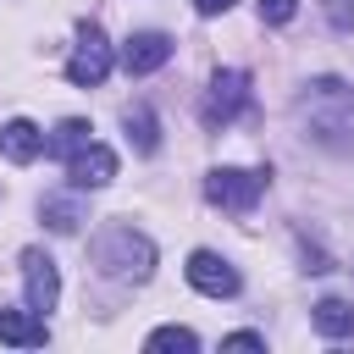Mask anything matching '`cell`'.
<instances>
[{
	"instance_id": "obj_11",
	"label": "cell",
	"mask_w": 354,
	"mask_h": 354,
	"mask_svg": "<svg viewBox=\"0 0 354 354\" xmlns=\"http://www.w3.org/2000/svg\"><path fill=\"white\" fill-rule=\"evenodd\" d=\"M122 127H127V144H133L138 155H155V149H160V122H155L149 105H127V111H122Z\"/></svg>"
},
{
	"instance_id": "obj_2",
	"label": "cell",
	"mask_w": 354,
	"mask_h": 354,
	"mask_svg": "<svg viewBox=\"0 0 354 354\" xmlns=\"http://www.w3.org/2000/svg\"><path fill=\"white\" fill-rule=\"evenodd\" d=\"M260 194H266V171L216 166V171L205 177V199H210V205H221V210H232V216L254 210V199H260Z\"/></svg>"
},
{
	"instance_id": "obj_18",
	"label": "cell",
	"mask_w": 354,
	"mask_h": 354,
	"mask_svg": "<svg viewBox=\"0 0 354 354\" xmlns=\"http://www.w3.org/2000/svg\"><path fill=\"white\" fill-rule=\"evenodd\" d=\"M227 348H266V337L260 332H232V337H221Z\"/></svg>"
},
{
	"instance_id": "obj_4",
	"label": "cell",
	"mask_w": 354,
	"mask_h": 354,
	"mask_svg": "<svg viewBox=\"0 0 354 354\" xmlns=\"http://www.w3.org/2000/svg\"><path fill=\"white\" fill-rule=\"evenodd\" d=\"M243 105H249V72L221 66V72L210 77L205 100H199V116H205V127H227V122H232Z\"/></svg>"
},
{
	"instance_id": "obj_3",
	"label": "cell",
	"mask_w": 354,
	"mask_h": 354,
	"mask_svg": "<svg viewBox=\"0 0 354 354\" xmlns=\"http://www.w3.org/2000/svg\"><path fill=\"white\" fill-rule=\"evenodd\" d=\"M111 39L94 28V22H83L77 28V44H72V55H66V77L77 83V88H94V83H105L111 77Z\"/></svg>"
},
{
	"instance_id": "obj_8",
	"label": "cell",
	"mask_w": 354,
	"mask_h": 354,
	"mask_svg": "<svg viewBox=\"0 0 354 354\" xmlns=\"http://www.w3.org/2000/svg\"><path fill=\"white\" fill-rule=\"evenodd\" d=\"M166 61H171V39H166V33H155V28H144V33H133V39L122 44V66H127L133 77L160 72Z\"/></svg>"
},
{
	"instance_id": "obj_13",
	"label": "cell",
	"mask_w": 354,
	"mask_h": 354,
	"mask_svg": "<svg viewBox=\"0 0 354 354\" xmlns=\"http://www.w3.org/2000/svg\"><path fill=\"white\" fill-rule=\"evenodd\" d=\"M310 321H315L321 337H354V304L348 299H321Z\"/></svg>"
},
{
	"instance_id": "obj_19",
	"label": "cell",
	"mask_w": 354,
	"mask_h": 354,
	"mask_svg": "<svg viewBox=\"0 0 354 354\" xmlns=\"http://www.w3.org/2000/svg\"><path fill=\"white\" fill-rule=\"evenodd\" d=\"M227 6H232V0H194V11H199V17H221Z\"/></svg>"
},
{
	"instance_id": "obj_1",
	"label": "cell",
	"mask_w": 354,
	"mask_h": 354,
	"mask_svg": "<svg viewBox=\"0 0 354 354\" xmlns=\"http://www.w3.org/2000/svg\"><path fill=\"white\" fill-rule=\"evenodd\" d=\"M88 260H94V271L111 277V282H144V277L155 271V243H149L144 232H133L127 221H111V227L94 232Z\"/></svg>"
},
{
	"instance_id": "obj_15",
	"label": "cell",
	"mask_w": 354,
	"mask_h": 354,
	"mask_svg": "<svg viewBox=\"0 0 354 354\" xmlns=\"http://www.w3.org/2000/svg\"><path fill=\"white\" fill-rule=\"evenodd\" d=\"M144 348H183V354H194V348H199V337H194L188 326H155V332L144 337Z\"/></svg>"
},
{
	"instance_id": "obj_5",
	"label": "cell",
	"mask_w": 354,
	"mask_h": 354,
	"mask_svg": "<svg viewBox=\"0 0 354 354\" xmlns=\"http://www.w3.org/2000/svg\"><path fill=\"white\" fill-rule=\"evenodd\" d=\"M188 282H194L205 299H232V293L243 288L238 266H232L227 254H216V249H194V254H188Z\"/></svg>"
},
{
	"instance_id": "obj_10",
	"label": "cell",
	"mask_w": 354,
	"mask_h": 354,
	"mask_svg": "<svg viewBox=\"0 0 354 354\" xmlns=\"http://www.w3.org/2000/svg\"><path fill=\"white\" fill-rule=\"evenodd\" d=\"M39 149H44V133H39L28 116H11V122H0V155H6V160L28 166Z\"/></svg>"
},
{
	"instance_id": "obj_12",
	"label": "cell",
	"mask_w": 354,
	"mask_h": 354,
	"mask_svg": "<svg viewBox=\"0 0 354 354\" xmlns=\"http://www.w3.org/2000/svg\"><path fill=\"white\" fill-rule=\"evenodd\" d=\"M39 216H44V227H55V232H77V227L88 221L77 194H50V199L39 205Z\"/></svg>"
},
{
	"instance_id": "obj_16",
	"label": "cell",
	"mask_w": 354,
	"mask_h": 354,
	"mask_svg": "<svg viewBox=\"0 0 354 354\" xmlns=\"http://www.w3.org/2000/svg\"><path fill=\"white\" fill-rule=\"evenodd\" d=\"M293 11H299V0H260V22H271V28L293 22Z\"/></svg>"
},
{
	"instance_id": "obj_6",
	"label": "cell",
	"mask_w": 354,
	"mask_h": 354,
	"mask_svg": "<svg viewBox=\"0 0 354 354\" xmlns=\"http://www.w3.org/2000/svg\"><path fill=\"white\" fill-rule=\"evenodd\" d=\"M22 288H28V304L44 315V310H55V299H61V271H55V260L44 254V249H22Z\"/></svg>"
},
{
	"instance_id": "obj_14",
	"label": "cell",
	"mask_w": 354,
	"mask_h": 354,
	"mask_svg": "<svg viewBox=\"0 0 354 354\" xmlns=\"http://www.w3.org/2000/svg\"><path fill=\"white\" fill-rule=\"evenodd\" d=\"M88 133H94V127H88L83 116H66V122H61V127L44 138V149H50V155H77V149L88 144Z\"/></svg>"
},
{
	"instance_id": "obj_7",
	"label": "cell",
	"mask_w": 354,
	"mask_h": 354,
	"mask_svg": "<svg viewBox=\"0 0 354 354\" xmlns=\"http://www.w3.org/2000/svg\"><path fill=\"white\" fill-rule=\"evenodd\" d=\"M66 177H72V188L83 194V188H105L111 177H116V155L105 149V144H83L77 155H66Z\"/></svg>"
},
{
	"instance_id": "obj_9",
	"label": "cell",
	"mask_w": 354,
	"mask_h": 354,
	"mask_svg": "<svg viewBox=\"0 0 354 354\" xmlns=\"http://www.w3.org/2000/svg\"><path fill=\"white\" fill-rule=\"evenodd\" d=\"M0 343H17V348H39L50 343V326L44 315L28 304V310H0Z\"/></svg>"
},
{
	"instance_id": "obj_17",
	"label": "cell",
	"mask_w": 354,
	"mask_h": 354,
	"mask_svg": "<svg viewBox=\"0 0 354 354\" xmlns=\"http://www.w3.org/2000/svg\"><path fill=\"white\" fill-rule=\"evenodd\" d=\"M321 11H326V22H332L337 33L354 28V0H321Z\"/></svg>"
}]
</instances>
